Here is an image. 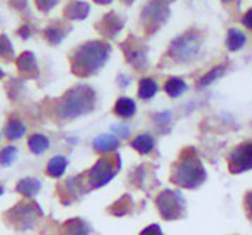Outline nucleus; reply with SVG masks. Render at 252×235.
<instances>
[{"label":"nucleus","instance_id":"1","mask_svg":"<svg viewBox=\"0 0 252 235\" xmlns=\"http://www.w3.org/2000/svg\"><path fill=\"white\" fill-rule=\"evenodd\" d=\"M111 52L112 46L105 40L84 42L69 54L70 72L82 79L94 76L105 67Z\"/></svg>","mask_w":252,"mask_h":235},{"label":"nucleus","instance_id":"2","mask_svg":"<svg viewBox=\"0 0 252 235\" xmlns=\"http://www.w3.org/2000/svg\"><path fill=\"white\" fill-rule=\"evenodd\" d=\"M97 102L95 91L87 83H78L54 100L53 115L60 122H69L94 110Z\"/></svg>","mask_w":252,"mask_h":235},{"label":"nucleus","instance_id":"3","mask_svg":"<svg viewBox=\"0 0 252 235\" xmlns=\"http://www.w3.org/2000/svg\"><path fill=\"white\" fill-rule=\"evenodd\" d=\"M206 179L208 171L197 154V149L194 146L184 148L172 164L170 182L184 189H197L206 182Z\"/></svg>","mask_w":252,"mask_h":235},{"label":"nucleus","instance_id":"4","mask_svg":"<svg viewBox=\"0 0 252 235\" xmlns=\"http://www.w3.org/2000/svg\"><path fill=\"white\" fill-rule=\"evenodd\" d=\"M121 170V157L117 152L103 155L98 158L97 162L85 173L76 176L78 184L82 194H87L91 189L106 186Z\"/></svg>","mask_w":252,"mask_h":235},{"label":"nucleus","instance_id":"5","mask_svg":"<svg viewBox=\"0 0 252 235\" xmlns=\"http://www.w3.org/2000/svg\"><path fill=\"white\" fill-rule=\"evenodd\" d=\"M201 45H203V34L200 30L191 28L170 42L166 55L175 64H188L197 58Z\"/></svg>","mask_w":252,"mask_h":235},{"label":"nucleus","instance_id":"6","mask_svg":"<svg viewBox=\"0 0 252 235\" xmlns=\"http://www.w3.org/2000/svg\"><path fill=\"white\" fill-rule=\"evenodd\" d=\"M42 209L34 201H20L5 213V220L15 229L26 231L33 228L36 220L42 216Z\"/></svg>","mask_w":252,"mask_h":235},{"label":"nucleus","instance_id":"7","mask_svg":"<svg viewBox=\"0 0 252 235\" xmlns=\"http://www.w3.org/2000/svg\"><path fill=\"white\" fill-rule=\"evenodd\" d=\"M156 206L164 220H179L187 214V201L179 191L164 189L156 198Z\"/></svg>","mask_w":252,"mask_h":235},{"label":"nucleus","instance_id":"8","mask_svg":"<svg viewBox=\"0 0 252 235\" xmlns=\"http://www.w3.org/2000/svg\"><path fill=\"white\" fill-rule=\"evenodd\" d=\"M169 2H149L145 5L140 14V24L143 27L145 36L156 34L170 17Z\"/></svg>","mask_w":252,"mask_h":235},{"label":"nucleus","instance_id":"9","mask_svg":"<svg viewBox=\"0 0 252 235\" xmlns=\"http://www.w3.org/2000/svg\"><path fill=\"white\" fill-rule=\"evenodd\" d=\"M120 46H121V50L124 52L126 61L130 66H133L139 72H143V70L148 69V66H149V61H148V51H149V48L143 43L142 39L130 34L128 39L124 40Z\"/></svg>","mask_w":252,"mask_h":235},{"label":"nucleus","instance_id":"10","mask_svg":"<svg viewBox=\"0 0 252 235\" xmlns=\"http://www.w3.org/2000/svg\"><path fill=\"white\" fill-rule=\"evenodd\" d=\"M227 167L231 174H242L252 170V142L234 146L227 157Z\"/></svg>","mask_w":252,"mask_h":235},{"label":"nucleus","instance_id":"11","mask_svg":"<svg viewBox=\"0 0 252 235\" xmlns=\"http://www.w3.org/2000/svg\"><path fill=\"white\" fill-rule=\"evenodd\" d=\"M124 26H126L124 18H121L117 12L111 11L95 24V28L103 37L114 39L120 34V31L124 28Z\"/></svg>","mask_w":252,"mask_h":235},{"label":"nucleus","instance_id":"12","mask_svg":"<svg viewBox=\"0 0 252 235\" xmlns=\"http://www.w3.org/2000/svg\"><path fill=\"white\" fill-rule=\"evenodd\" d=\"M15 64H17V70L20 72V75L23 76L21 79H39L40 76V70H39V64L37 60L34 57L33 52L30 51H24L23 54H20L15 58Z\"/></svg>","mask_w":252,"mask_h":235},{"label":"nucleus","instance_id":"13","mask_svg":"<svg viewBox=\"0 0 252 235\" xmlns=\"http://www.w3.org/2000/svg\"><path fill=\"white\" fill-rule=\"evenodd\" d=\"M72 31V26L66 21H56L53 24H49L43 30V37L51 43V45H60L67 34Z\"/></svg>","mask_w":252,"mask_h":235},{"label":"nucleus","instance_id":"14","mask_svg":"<svg viewBox=\"0 0 252 235\" xmlns=\"http://www.w3.org/2000/svg\"><path fill=\"white\" fill-rule=\"evenodd\" d=\"M60 235H95V232L85 219L73 217L62 225Z\"/></svg>","mask_w":252,"mask_h":235},{"label":"nucleus","instance_id":"15","mask_svg":"<svg viewBox=\"0 0 252 235\" xmlns=\"http://www.w3.org/2000/svg\"><path fill=\"white\" fill-rule=\"evenodd\" d=\"M90 14V5L85 2H69L63 9V17L67 21H82Z\"/></svg>","mask_w":252,"mask_h":235},{"label":"nucleus","instance_id":"16","mask_svg":"<svg viewBox=\"0 0 252 235\" xmlns=\"http://www.w3.org/2000/svg\"><path fill=\"white\" fill-rule=\"evenodd\" d=\"M93 148L98 154H112L120 148V140L114 134H102L94 138Z\"/></svg>","mask_w":252,"mask_h":235},{"label":"nucleus","instance_id":"17","mask_svg":"<svg viewBox=\"0 0 252 235\" xmlns=\"http://www.w3.org/2000/svg\"><path fill=\"white\" fill-rule=\"evenodd\" d=\"M40 187H42V183L39 179L36 177H24L21 179L18 183H17V192L21 194L23 197L32 200L33 197H36L40 191Z\"/></svg>","mask_w":252,"mask_h":235},{"label":"nucleus","instance_id":"18","mask_svg":"<svg viewBox=\"0 0 252 235\" xmlns=\"http://www.w3.org/2000/svg\"><path fill=\"white\" fill-rule=\"evenodd\" d=\"M156 146V140L154 137L148 134V132H143V134H139L133 138V142H131V148L134 151H137L140 155H148L153 152Z\"/></svg>","mask_w":252,"mask_h":235},{"label":"nucleus","instance_id":"19","mask_svg":"<svg viewBox=\"0 0 252 235\" xmlns=\"http://www.w3.org/2000/svg\"><path fill=\"white\" fill-rule=\"evenodd\" d=\"M133 207H134V203H133L131 195L124 194L118 201H115L112 206H109V207H108V213H109V214H112V216L121 217V216H126V214L131 213Z\"/></svg>","mask_w":252,"mask_h":235},{"label":"nucleus","instance_id":"20","mask_svg":"<svg viewBox=\"0 0 252 235\" xmlns=\"http://www.w3.org/2000/svg\"><path fill=\"white\" fill-rule=\"evenodd\" d=\"M188 89V85L185 83L184 79L178 78V76H172L166 80L164 83V92L172 99H178L182 94Z\"/></svg>","mask_w":252,"mask_h":235},{"label":"nucleus","instance_id":"21","mask_svg":"<svg viewBox=\"0 0 252 235\" xmlns=\"http://www.w3.org/2000/svg\"><path fill=\"white\" fill-rule=\"evenodd\" d=\"M158 92V85L153 78H142L139 80V88H137V96L140 100H149L153 99Z\"/></svg>","mask_w":252,"mask_h":235},{"label":"nucleus","instance_id":"22","mask_svg":"<svg viewBox=\"0 0 252 235\" xmlns=\"http://www.w3.org/2000/svg\"><path fill=\"white\" fill-rule=\"evenodd\" d=\"M69 165V161L62 157V155H57V157H53L49 159L48 165H46V174L49 177H54V179H59L64 174L66 168Z\"/></svg>","mask_w":252,"mask_h":235},{"label":"nucleus","instance_id":"23","mask_svg":"<svg viewBox=\"0 0 252 235\" xmlns=\"http://www.w3.org/2000/svg\"><path fill=\"white\" fill-rule=\"evenodd\" d=\"M114 112L120 118L130 119L136 113V103H134V100H131L128 97H120L114 106Z\"/></svg>","mask_w":252,"mask_h":235},{"label":"nucleus","instance_id":"24","mask_svg":"<svg viewBox=\"0 0 252 235\" xmlns=\"http://www.w3.org/2000/svg\"><path fill=\"white\" fill-rule=\"evenodd\" d=\"M246 43V36L242 30L239 28H230L227 33V39H225V45L230 52H236L239 50H242Z\"/></svg>","mask_w":252,"mask_h":235},{"label":"nucleus","instance_id":"25","mask_svg":"<svg viewBox=\"0 0 252 235\" xmlns=\"http://www.w3.org/2000/svg\"><path fill=\"white\" fill-rule=\"evenodd\" d=\"M26 131H27L26 125L17 118H11L3 127V134L6 135L8 140H18L26 134Z\"/></svg>","mask_w":252,"mask_h":235},{"label":"nucleus","instance_id":"26","mask_svg":"<svg viewBox=\"0 0 252 235\" xmlns=\"http://www.w3.org/2000/svg\"><path fill=\"white\" fill-rule=\"evenodd\" d=\"M227 70V64H218V66H214L208 73H205L203 76H201L197 82L198 88H206L209 85H212L217 79L222 78L224 73Z\"/></svg>","mask_w":252,"mask_h":235},{"label":"nucleus","instance_id":"27","mask_svg":"<svg viewBox=\"0 0 252 235\" xmlns=\"http://www.w3.org/2000/svg\"><path fill=\"white\" fill-rule=\"evenodd\" d=\"M27 146H29L32 154L40 155L49 148V140L43 134H32L27 140Z\"/></svg>","mask_w":252,"mask_h":235},{"label":"nucleus","instance_id":"28","mask_svg":"<svg viewBox=\"0 0 252 235\" xmlns=\"http://www.w3.org/2000/svg\"><path fill=\"white\" fill-rule=\"evenodd\" d=\"M0 58L11 63L15 60V50H14V45L11 43L9 37L2 33L0 34Z\"/></svg>","mask_w":252,"mask_h":235},{"label":"nucleus","instance_id":"29","mask_svg":"<svg viewBox=\"0 0 252 235\" xmlns=\"http://www.w3.org/2000/svg\"><path fill=\"white\" fill-rule=\"evenodd\" d=\"M5 88H6V94H8V97L11 99V100H18L20 99V96L23 94V91L26 89V86H24V80L20 78V79H11L6 85H5Z\"/></svg>","mask_w":252,"mask_h":235},{"label":"nucleus","instance_id":"30","mask_svg":"<svg viewBox=\"0 0 252 235\" xmlns=\"http://www.w3.org/2000/svg\"><path fill=\"white\" fill-rule=\"evenodd\" d=\"M18 149L15 146H6L0 151V165L2 167H11L12 162L17 159Z\"/></svg>","mask_w":252,"mask_h":235},{"label":"nucleus","instance_id":"31","mask_svg":"<svg viewBox=\"0 0 252 235\" xmlns=\"http://www.w3.org/2000/svg\"><path fill=\"white\" fill-rule=\"evenodd\" d=\"M154 121H156V125L157 128H160V131L166 127H170V122H172V112L169 110H164L161 113H157L154 116Z\"/></svg>","mask_w":252,"mask_h":235},{"label":"nucleus","instance_id":"32","mask_svg":"<svg viewBox=\"0 0 252 235\" xmlns=\"http://www.w3.org/2000/svg\"><path fill=\"white\" fill-rule=\"evenodd\" d=\"M112 132L117 138H128L130 127L126 124H115V125H112Z\"/></svg>","mask_w":252,"mask_h":235},{"label":"nucleus","instance_id":"33","mask_svg":"<svg viewBox=\"0 0 252 235\" xmlns=\"http://www.w3.org/2000/svg\"><path fill=\"white\" fill-rule=\"evenodd\" d=\"M243 207H245V213H246V217L248 220L252 222V189L248 191L245 194V198H243Z\"/></svg>","mask_w":252,"mask_h":235},{"label":"nucleus","instance_id":"34","mask_svg":"<svg viewBox=\"0 0 252 235\" xmlns=\"http://www.w3.org/2000/svg\"><path fill=\"white\" fill-rule=\"evenodd\" d=\"M36 6H37V9L40 11V12H49V11H51L54 6H57V0H49V2H45V0H42V2H40V0H36Z\"/></svg>","mask_w":252,"mask_h":235},{"label":"nucleus","instance_id":"35","mask_svg":"<svg viewBox=\"0 0 252 235\" xmlns=\"http://www.w3.org/2000/svg\"><path fill=\"white\" fill-rule=\"evenodd\" d=\"M139 235H164V234H163L161 228H160L157 223H153V225L146 226Z\"/></svg>","mask_w":252,"mask_h":235},{"label":"nucleus","instance_id":"36","mask_svg":"<svg viewBox=\"0 0 252 235\" xmlns=\"http://www.w3.org/2000/svg\"><path fill=\"white\" fill-rule=\"evenodd\" d=\"M18 36L21 37V39H24V40H27L32 34H33V26L32 24H29V23H26V24H23L20 28H18Z\"/></svg>","mask_w":252,"mask_h":235},{"label":"nucleus","instance_id":"37","mask_svg":"<svg viewBox=\"0 0 252 235\" xmlns=\"http://www.w3.org/2000/svg\"><path fill=\"white\" fill-rule=\"evenodd\" d=\"M242 24L246 27V28H249V30H252V8L243 15V18H242Z\"/></svg>","mask_w":252,"mask_h":235},{"label":"nucleus","instance_id":"38","mask_svg":"<svg viewBox=\"0 0 252 235\" xmlns=\"http://www.w3.org/2000/svg\"><path fill=\"white\" fill-rule=\"evenodd\" d=\"M128 82H130V80H128L127 76H124V75H120V76H118V85H120L121 88H126V86L128 85Z\"/></svg>","mask_w":252,"mask_h":235},{"label":"nucleus","instance_id":"39","mask_svg":"<svg viewBox=\"0 0 252 235\" xmlns=\"http://www.w3.org/2000/svg\"><path fill=\"white\" fill-rule=\"evenodd\" d=\"M95 3H98V5H109L111 0H95Z\"/></svg>","mask_w":252,"mask_h":235},{"label":"nucleus","instance_id":"40","mask_svg":"<svg viewBox=\"0 0 252 235\" xmlns=\"http://www.w3.org/2000/svg\"><path fill=\"white\" fill-rule=\"evenodd\" d=\"M5 76H6V73H5V72H3L2 69H0V79H3Z\"/></svg>","mask_w":252,"mask_h":235},{"label":"nucleus","instance_id":"41","mask_svg":"<svg viewBox=\"0 0 252 235\" xmlns=\"http://www.w3.org/2000/svg\"><path fill=\"white\" fill-rule=\"evenodd\" d=\"M2 195H3V186L0 184V197H2Z\"/></svg>","mask_w":252,"mask_h":235}]
</instances>
